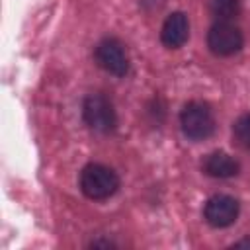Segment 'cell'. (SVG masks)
Instances as JSON below:
<instances>
[{
  "instance_id": "obj_1",
  "label": "cell",
  "mask_w": 250,
  "mask_h": 250,
  "mask_svg": "<svg viewBox=\"0 0 250 250\" xmlns=\"http://www.w3.org/2000/svg\"><path fill=\"white\" fill-rule=\"evenodd\" d=\"M80 191L92 201H104L119 189V176L105 164L90 162L82 168L78 178Z\"/></svg>"
},
{
  "instance_id": "obj_2",
  "label": "cell",
  "mask_w": 250,
  "mask_h": 250,
  "mask_svg": "<svg viewBox=\"0 0 250 250\" xmlns=\"http://www.w3.org/2000/svg\"><path fill=\"white\" fill-rule=\"evenodd\" d=\"M180 127L189 141H205L215 133V115L207 102H188L180 111Z\"/></svg>"
},
{
  "instance_id": "obj_3",
  "label": "cell",
  "mask_w": 250,
  "mask_h": 250,
  "mask_svg": "<svg viewBox=\"0 0 250 250\" xmlns=\"http://www.w3.org/2000/svg\"><path fill=\"white\" fill-rule=\"evenodd\" d=\"M82 119L96 133H111L117 125L113 104L104 94H90L82 104Z\"/></svg>"
},
{
  "instance_id": "obj_4",
  "label": "cell",
  "mask_w": 250,
  "mask_h": 250,
  "mask_svg": "<svg viewBox=\"0 0 250 250\" xmlns=\"http://www.w3.org/2000/svg\"><path fill=\"white\" fill-rule=\"evenodd\" d=\"M244 45V35L238 25L229 20H217L207 31V47L217 57H230Z\"/></svg>"
},
{
  "instance_id": "obj_5",
  "label": "cell",
  "mask_w": 250,
  "mask_h": 250,
  "mask_svg": "<svg viewBox=\"0 0 250 250\" xmlns=\"http://www.w3.org/2000/svg\"><path fill=\"white\" fill-rule=\"evenodd\" d=\"M94 61L102 70H105L113 76H125L129 72L127 51H125L123 43L115 37H105L96 45Z\"/></svg>"
},
{
  "instance_id": "obj_6",
  "label": "cell",
  "mask_w": 250,
  "mask_h": 250,
  "mask_svg": "<svg viewBox=\"0 0 250 250\" xmlns=\"http://www.w3.org/2000/svg\"><path fill=\"white\" fill-rule=\"evenodd\" d=\"M238 213H240L238 199L232 195H227V193L211 195L203 207V219L215 229L230 227L238 219Z\"/></svg>"
},
{
  "instance_id": "obj_7",
  "label": "cell",
  "mask_w": 250,
  "mask_h": 250,
  "mask_svg": "<svg viewBox=\"0 0 250 250\" xmlns=\"http://www.w3.org/2000/svg\"><path fill=\"white\" fill-rule=\"evenodd\" d=\"M189 37V21L184 12H172L160 29V41L168 49H180Z\"/></svg>"
},
{
  "instance_id": "obj_8",
  "label": "cell",
  "mask_w": 250,
  "mask_h": 250,
  "mask_svg": "<svg viewBox=\"0 0 250 250\" xmlns=\"http://www.w3.org/2000/svg\"><path fill=\"white\" fill-rule=\"evenodd\" d=\"M201 170L211 178L227 180V178H234L240 172V164L230 154L223 150H215V152H209L201 160Z\"/></svg>"
},
{
  "instance_id": "obj_9",
  "label": "cell",
  "mask_w": 250,
  "mask_h": 250,
  "mask_svg": "<svg viewBox=\"0 0 250 250\" xmlns=\"http://www.w3.org/2000/svg\"><path fill=\"white\" fill-rule=\"evenodd\" d=\"M209 10L217 20L232 21L240 14V0H209Z\"/></svg>"
},
{
  "instance_id": "obj_10",
  "label": "cell",
  "mask_w": 250,
  "mask_h": 250,
  "mask_svg": "<svg viewBox=\"0 0 250 250\" xmlns=\"http://www.w3.org/2000/svg\"><path fill=\"white\" fill-rule=\"evenodd\" d=\"M232 137L238 146L250 150V113L240 115L232 125Z\"/></svg>"
},
{
  "instance_id": "obj_11",
  "label": "cell",
  "mask_w": 250,
  "mask_h": 250,
  "mask_svg": "<svg viewBox=\"0 0 250 250\" xmlns=\"http://www.w3.org/2000/svg\"><path fill=\"white\" fill-rule=\"evenodd\" d=\"M240 246H250V240L246 238V240H240V242H236V244H234V248H240Z\"/></svg>"
}]
</instances>
